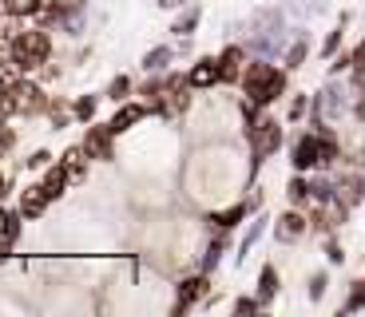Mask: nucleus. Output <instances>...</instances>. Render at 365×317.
Wrapping results in <instances>:
<instances>
[{"label": "nucleus", "instance_id": "14", "mask_svg": "<svg viewBox=\"0 0 365 317\" xmlns=\"http://www.w3.org/2000/svg\"><path fill=\"white\" fill-rule=\"evenodd\" d=\"M20 72H24V68H20L16 60H0V91H12L20 83Z\"/></svg>", "mask_w": 365, "mask_h": 317}, {"label": "nucleus", "instance_id": "22", "mask_svg": "<svg viewBox=\"0 0 365 317\" xmlns=\"http://www.w3.org/2000/svg\"><path fill=\"white\" fill-rule=\"evenodd\" d=\"M310 199V182L306 179H290V202H306Z\"/></svg>", "mask_w": 365, "mask_h": 317}, {"label": "nucleus", "instance_id": "39", "mask_svg": "<svg viewBox=\"0 0 365 317\" xmlns=\"http://www.w3.org/2000/svg\"><path fill=\"white\" fill-rule=\"evenodd\" d=\"M0 218H4V210H0Z\"/></svg>", "mask_w": 365, "mask_h": 317}, {"label": "nucleus", "instance_id": "33", "mask_svg": "<svg viewBox=\"0 0 365 317\" xmlns=\"http://www.w3.org/2000/svg\"><path fill=\"white\" fill-rule=\"evenodd\" d=\"M48 159H52V155H48V151H36V155H32V159H28V167H36V171H40V167H48Z\"/></svg>", "mask_w": 365, "mask_h": 317}, {"label": "nucleus", "instance_id": "12", "mask_svg": "<svg viewBox=\"0 0 365 317\" xmlns=\"http://www.w3.org/2000/svg\"><path fill=\"white\" fill-rule=\"evenodd\" d=\"M139 119H143V108H139V103H128V108H119V111H115V119H111L108 127L119 135V131H128L131 123H139Z\"/></svg>", "mask_w": 365, "mask_h": 317}, {"label": "nucleus", "instance_id": "5", "mask_svg": "<svg viewBox=\"0 0 365 317\" xmlns=\"http://www.w3.org/2000/svg\"><path fill=\"white\" fill-rule=\"evenodd\" d=\"M48 202H52V190H48L44 182H32V187H24V199H20V214H24V218H40Z\"/></svg>", "mask_w": 365, "mask_h": 317}, {"label": "nucleus", "instance_id": "16", "mask_svg": "<svg viewBox=\"0 0 365 317\" xmlns=\"http://www.w3.org/2000/svg\"><path fill=\"white\" fill-rule=\"evenodd\" d=\"M247 218V207H230V210H219V214H210V222L215 227H222V230H230V227H238Z\"/></svg>", "mask_w": 365, "mask_h": 317}, {"label": "nucleus", "instance_id": "27", "mask_svg": "<svg viewBox=\"0 0 365 317\" xmlns=\"http://www.w3.org/2000/svg\"><path fill=\"white\" fill-rule=\"evenodd\" d=\"M128 88H131V83H128V76H119V80L115 83H111V88H108V95H111V100H123V95H128Z\"/></svg>", "mask_w": 365, "mask_h": 317}, {"label": "nucleus", "instance_id": "38", "mask_svg": "<svg viewBox=\"0 0 365 317\" xmlns=\"http://www.w3.org/2000/svg\"><path fill=\"white\" fill-rule=\"evenodd\" d=\"M0 194H4V175H0Z\"/></svg>", "mask_w": 365, "mask_h": 317}, {"label": "nucleus", "instance_id": "15", "mask_svg": "<svg viewBox=\"0 0 365 317\" xmlns=\"http://www.w3.org/2000/svg\"><path fill=\"white\" fill-rule=\"evenodd\" d=\"M68 182H72V175L64 171V163L60 167H52V171H48V179H44V187L52 190V199H60V194H64V187Z\"/></svg>", "mask_w": 365, "mask_h": 317}, {"label": "nucleus", "instance_id": "24", "mask_svg": "<svg viewBox=\"0 0 365 317\" xmlns=\"http://www.w3.org/2000/svg\"><path fill=\"white\" fill-rule=\"evenodd\" d=\"M302 60H306V40H298V44L290 48V56H286V68H302Z\"/></svg>", "mask_w": 365, "mask_h": 317}, {"label": "nucleus", "instance_id": "35", "mask_svg": "<svg viewBox=\"0 0 365 317\" xmlns=\"http://www.w3.org/2000/svg\"><path fill=\"white\" fill-rule=\"evenodd\" d=\"M302 115H306V100H294L290 103V119H302Z\"/></svg>", "mask_w": 365, "mask_h": 317}, {"label": "nucleus", "instance_id": "1", "mask_svg": "<svg viewBox=\"0 0 365 317\" xmlns=\"http://www.w3.org/2000/svg\"><path fill=\"white\" fill-rule=\"evenodd\" d=\"M242 88H247V100H255L258 108H266V103H274L286 91V76L278 72L274 63L258 60V63H250L247 72H242Z\"/></svg>", "mask_w": 365, "mask_h": 317}, {"label": "nucleus", "instance_id": "25", "mask_svg": "<svg viewBox=\"0 0 365 317\" xmlns=\"http://www.w3.org/2000/svg\"><path fill=\"white\" fill-rule=\"evenodd\" d=\"M16 111V100H12V91H0V123Z\"/></svg>", "mask_w": 365, "mask_h": 317}, {"label": "nucleus", "instance_id": "3", "mask_svg": "<svg viewBox=\"0 0 365 317\" xmlns=\"http://www.w3.org/2000/svg\"><path fill=\"white\" fill-rule=\"evenodd\" d=\"M48 36L44 32H20L16 40H12V60L24 68V72H32V68H40V63L48 60Z\"/></svg>", "mask_w": 365, "mask_h": 317}, {"label": "nucleus", "instance_id": "10", "mask_svg": "<svg viewBox=\"0 0 365 317\" xmlns=\"http://www.w3.org/2000/svg\"><path fill=\"white\" fill-rule=\"evenodd\" d=\"M306 227H310V222H306V218H302L298 210H290V214L278 218V238H282V242H294V238L306 234Z\"/></svg>", "mask_w": 365, "mask_h": 317}, {"label": "nucleus", "instance_id": "19", "mask_svg": "<svg viewBox=\"0 0 365 317\" xmlns=\"http://www.w3.org/2000/svg\"><path fill=\"white\" fill-rule=\"evenodd\" d=\"M167 60H171V48H151V52L143 56V68L147 72H163Z\"/></svg>", "mask_w": 365, "mask_h": 317}, {"label": "nucleus", "instance_id": "23", "mask_svg": "<svg viewBox=\"0 0 365 317\" xmlns=\"http://www.w3.org/2000/svg\"><path fill=\"white\" fill-rule=\"evenodd\" d=\"M361 306H365V281H357L354 293H349V301H346V313H354V309H361Z\"/></svg>", "mask_w": 365, "mask_h": 317}, {"label": "nucleus", "instance_id": "28", "mask_svg": "<svg viewBox=\"0 0 365 317\" xmlns=\"http://www.w3.org/2000/svg\"><path fill=\"white\" fill-rule=\"evenodd\" d=\"M258 234H262V222H255V227L247 230V238H242V258H247V250H250V246L258 242Z\"/></svg>", "mask_w": 365, "mask_h": 317}, {"label": "nucleus", "instance_id": "29", "mask_svg": "<svg viewBox=\"0 0 365 317\" xmlns=\"http://www.w3.org/2000/svg\"><path fill=\"white\" fill-rule=\"evenodd\" d=\"M322 293H326V274H314V281H310V298L318 301Z\"/></svg>", "mask_w": 365, "mask_h": 317}, {"label": "nucleus", "instance_id": "37", "mask_svg": "<svg viewBox=\"0 0 365 317\" xmlns=\"http://www.w3.org/2000/svg\"><path fill=\"white\" fill-rule=\"evenodd\" d=\"M159 4H163V9H175V4H182V0H159Z\"/></svg>", "mask_w": 365, "mask_h": 317}, {"label": "nucleus", "instance_id": "13", "mask_svg": "<svg viewBox=\"0 0 365 317\" xmlns=\"http://www.w3.org/2000/svg\"><path fill=\"white\" fill-rule=\"evenodd\" d=\"M274 290H278V270L274 266H262V278H258V301H270L274 298Z\"/></svg>", "mask_w": 365, "mask_h": 317}, {"label": "nucleus", "instance_id": "9", "mask_svg": "<svg viewBox=\"0 0 365 317\" xmlns=\"http://www.w3.org/2000/svg\"><path fill=\"white\" fill-rule=\"evenodd\" d=\"M215 80H219V60H199L187 72V88H210Z\"/></svg>", "mask_w": 365, "mask_h": 317}, {"label": "nucleus", "instance_id": "31", "mask_svg": "<svg viewBox=\"0 0 365 317\" xmlns=\"http://www.w3.org/2000/svg\"><path fill=\"white\" fill-rule=\"evenodd\" d=\"M326 258H329L334 266H341V262H346V254H341V246H338V242H329V246H326Z\"/></svg>", "mask_w": 365, "mask_h": 317}, {"label": "nucleus", "instance_id": "21", "mask_svg": "<svg viewBox=\"0 0 365 317\" xmlns=\"http://www.w3.org/2000/svg\"><path fill=\"white\" fill-rule=\"evenodd\" d=\"M341 24H346V16H341ZM341 24L334 28V32L326 36V44H322V56H326V60H329V56H334V52L341 48Z\"/></svg>", "mask_w": 365, "mask_h": 317}, {"label": "nucleus", "instance_id": "17", "mask_svg": "<svg viewBox=\"0 0 365 317\" xmlns=\"http://www.w3.org/2000/svg\"><path fill=\"white\" fill-rule=\"evenodd\" d=\"M83 155H88L83 147H72V151H64V171L72 175V182L83 179Z\"/></svg>", "mask_w": 365, "mask_h": 317}, {"label": "nucleus", "instance_id": "30", "mask_svg": "<svg viewBox=\"0 0 365 317\" xmlns=\"http://www.w3.org/2000/svg\"><path fill=\"white\" fill-rule=\"evenodd\" d=\"M349 60H354V72L361 76V72H365V40H361V44H357V52L349 56Z\"/></svg>", "mask_w": 365, "mask_h": 317}, {"label": "nucleus", "instance_id": "34", "mask_svg": "<svg viewBox=\"0 0 365 317\" xmlns=\"http://www.w3.org/2000/svg\"><path fill=\"white\" fill-rule=\"evenodd\" d=\"M255 309H258V301H250V298L235 301V313H255Z\"/></svg>", "mask_w": 365, "mask_h": 317}, {"label": "nucleus", "instance_id": "4", "mask_svg": "<svg viewBox=\"0 0 365 317\" xmlns=\"http://www.w3.org/2000/svg\"><path fill=\"white\" fill-rule=\"evenodd\" d=\"M278 143H282V127H278V119H258L255 127H250V147H255V167L262 163L266 155L278 151Z\"/></svg>", "mask_w": 365, "mask_h": 317}, {"label": "nucleus", "instance_id": "36", "mask_svg": "<svg viewBox=\"0 0 365 317\" xmlns=\"http://www.w3.org/2000/svg\"><path fill=\"white\" fill-rule=\"evenodd\" d=\"M9 147H12V131H4V127H0V155L9 151Z\"/></svg>", "mask_w": 365, "mask_h": 317}, {"label": "nucleus", "instance_id": "20", "mask_svg": "<svg viewBox=\"0 0 365 317\" xmlns=\"http://www.w3.org/2000/svg\"><path fill=\"white\" fill-rule=\"evenodd\" d=\"M195 24H199V12H182V16L179 20H175V28H171V32H179V36H187V32H195Z\"/></svg>", "mask_w": 365, "mask_h": 317}, {"label": "nucleus", "instance_id": "6", "mask_svg": "<svg viewBox=\"0 0 365 317\" xmlns=\"http://www.w3.org/2000/svg\"><path fill=\"white\" fill-rule=\"evenodd\" d=\"M12 100H16V111L32 115V111H40V108H44V91H40L36 83H24V80H20L16 88H12Z\"/></svg>", "mask_w": 365, "mask_h": 317}, {"label": "nucleus", "instance_id": "11", "mask_svg": "<svg viewBox=\"0 0 365 317\" xmlns=\"http://www.w3.org/2000/svg\"><path fill=\"white\" fill-rule=\"evenodd\" d=\"M202 293H207V278H191V281H182V286H179V301H175V309H179V313H182V309H191L195 301L202 298Z\"/></svg>", "mask_w": 365, "mask_h": 317}, {"label": "nucleus", "instance_id": "7", "mask_svg": "<svg viewBox=\"0 0 365 317\" xmlns=\"http://www.w3.org/2000/svg\"><path fill=\"white\" fill-rule=\"evenodd\" d=\"M111 127H91L88 139H83V151H88V159H111Z\"/></svg>", "mask_w": 365, "mask_h": 317}, {"label": "nucleus", "instance_id": "18", "mask_svg": "<svg viewBox=\"0 0 365 317\" xmlns=\"http://www.w3.org/2000/svg\"><path fill=\"white\" fill-rule=\"evenodd\" d=\"M44 4L40 0H4V12L9 16H32V12H40Z\"/></svg>", "mask_w": 365, "mask_h": 317}, {"label": "nucleus", "instance_id": "2", "mask_svg": "<svg viewBox=\"0 0 365 317\" xmlns=\"http://www.w3.org/2000/svg\"><path fill=\"white\" fill-rule=\"evenodd\" d=\"M338 159V139L329 131H310L294 143V171H310V167H329Z\"/></svg>", "mask_w": 365, "mask_h": 317}, {"label": "nucleus", "instance_id": "8", "mask_svg": "<svg viewBox=\"0 0 365 317\" xmlns=\"http://www.w3.org/2000/svg\"><path fill=\"white\" fill-rule=\"evenodd\" d=\"M242 60H247V52L242 48H227V52L219 56V80L222 83H235V80H242Z\"/></svg>", "mask_w": 365, "mask_h": 317}, {"label": "nucleus", "instance_id": "26", "mask_svg": "<svg viewBox=\"0 0 365 317\" xmlns=\"http://www.w3.org/2000/svg\"><path fill=\"white\" fill-rule=\"evenodd\" d=\"M76 115L88 119V123H91V115H96V100H91V95H83V100L76 103Z\"/></svg>", "mask_w": 365, "mask_h": 317}, {"label": "nucleus", "instance_id": "32", "mask_svg": "<svg viewBox=\"0 0 365 317\" xmlns=\"http://www.w3.org/2000/svg\"><path fill=\"white\" fill-rule=\"evenodd\" d=\"M219 254H222V238H219V242H215V246L207 250V270H210V266H219Z\"/></svg>", "mask_w": 365, "mask_h": 317}]
</instances>
